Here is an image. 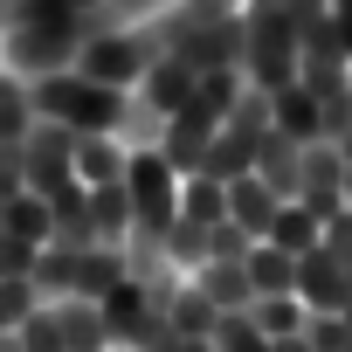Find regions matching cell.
Here are the masks:
<instances>
[{
    "instance_id": "obj_11",
    "label": "cell",
    "mask_w": 352,
    "mask_h": 352,
    "mask_svg": "<svg viewBox=\"0 0 352 352\" xmlns=\"http://www.w3.org/2000/svg\"><path fill=\"white\" fill-rule=\"evenodd\" d=\"M263 242H276L283 256H297V263H304L311 249H324V214H318V208H304V201H283Z\"/></svg>"
},
{
    "instance_id": "obj_14",
    "label": "cell",
    "mask_w": 352,
    "mask_h": 352,
    "mask_svg": "<svg viewBox=\"0 0 352 352\" xmlns=\"http://www.w3.org/2000/svg\"><path fill=\"white\" fill-rule=\"evenodd\" d=\"M124 138H76V187L97 194V187H118L124 180Z\"/></svg>"
},
{
    "instance_id": "obj_17",
    "label": "cell",
    "mask_w": 352,
    "mask_h": 352,
    "mask_svg": "<svg viewBox=\"0 0 352 352\" xmlns=\"http://www.w3.org/2000/svg\"><path fill=\"white\" fill-rule=\"evenodd\" d=\"M180 221L221 228V221H228V187L208 180V173H187V180H180Z\"/></svg>"
},
{
    "instance_id": "obj_10",
    "label": "cell",
    "mask_w": 352,
    "mask_h": 352,
    "mask_svg": "<svg viewBox=\"0 0 352 352\" xmlns=\"http://www.w3.org/2000/svg\"><path fill=\"white\" fill-rule=\"evenodd\" d=\"M56 311V331H63V352H111V324H104V304H83V297H63L49 304Z\"/></svg>"
},
{
    "instance_id": "obj_3",
    "label": "cell",
    "mask_w": 352,
    "mask_h": 352,
    "mask_svg": "<svg viewBox=\"0 0 352 352\" xmlns=\"http://www.w3.org/2000/svg\"><path fill=\"white\" fill-rule=\"evenodd\" d=\"M152 35L145 28H97L90 42H83V56H76V69L90 76V83H104V90H138L145 83V69H152Z\"/></svg>"
},
{
    "instance_id": "obj_25",
    "label": "cell",
    "mask_w": 352,
    "mask_h": 352,
    "mask_svg": "<svg viewBox=\"0 0 352 352\" xmlns=\"http://www.w3.org/2000/svg\"><path fill=\"white\" fill-rule=\"evenodd\" d=\"M0 8H21V0H0Z\"/></svg>"
},
{
    "instance_id": "obj_12",
    "label": "cell",
    "mask_w": 352,
    "mask_h": 352,
    "mask_svg": "<svg viewBox=\"0 0 352 352\" xmlns=\"http://www.w3.org/2000/svg\"><path fill=\"white\" fill-rule=\"evenodd\" d=\"M35 124H42L35 118V83H21V76L0 69V152H21Z\"/></svg>"
},
{
    "instance_id": "obj_21",
    "label": "cell",
    "mask_w": 352,
    "mask_h": 352,
    "mask_svg": "<svg viewBox=\"0 0 352 352\" xmlns=\"http://www.w3.org/2000/svg\"><path fill=\"white\" fill-rule=\"evenodd\" d=\"M14 338H21V352H63V331H56V311H49V304H35Z\"/></svg>"
},
{
    "instance_id": "obj_6",
    "label": "cell",
    "mask_w": 352,
    "mask_h": 352,
    "mask_svg": "<svg viewBox=\"0 0 352 352\" xmlns=\"http://www.w3.org/2000/svg\"><path fill=\"white\" fill-rule=\"evenodd\" d=\"M345 187H352V166L338 159V145H311L304 152V180H297V201L304 208H318L324 221L345 208Z\"/></svg>"
},
{
    "instance_id": "obj_20",
    "label": "cell",
    "mask_w": 352,
    "mask_h": 352,
    "mask_svg": "<svg viewBox=\"0 0 352 352\" xmlns=\"http://www.w3.org/2000/svg\"><path fill=\"white\" fill-rule=\"evenodd\" d=\"M35 304H42V297H35V283H21V276H0V331H21Z\"/></svg>"
},
{
    "instance_id": "obj_18",
    "label": "cell",
    "mask_w": 352,
    "mask_h": 352,
    "mask_svg": "<svg viewBox=\"0 0 352 352\" xmlns=\"http://www.w3.org/2000/svg\"><path fill=\"white\" fill-rule=\"evenodd\" d=\"M249 318H256V331H263L270 345H283V338H304V324H311L304 297H256V304H249Z\"/></svg>"
},
{
    "instance_id": "obj_4",
    "label": "cell",
    "mask_w": 352,
    "mask_h": 352,
    "mask_svg": "<svg viewBox=\"0 0 352 352\" xmlns=\"http://www.w3.org/2000/svg\"><path fill=\"white\" fill-rule=\"evenodd\" d=\"M214 131H221V118H214L201 97H194L180 118H166V138H159V152L173 159V173H180V180L208 166V145H214Z\"/></svg>"
},
{
    "instance_id": "obj_7",
    "label": "cell",
    "mask_w": 352,
    "mask_h": 352,
    "mask_svg": "<svg viewBox=\"0 0 352 352\" xmlns=\"http://www.w3.org/2000/svg\"><path fill=\"white\" fill-rule=\"evenodd\" d=\"M194 90H201V76L180 63V56H152V69H145V83L131 90L145 111H159V118H180L187 104H194Z\"/></svg>"
},
{
    "instance_id": "obj_13",
    "label": "cell",
    "mask_w": 352,
    "mask_h": 352,
    "mask_svg": "<svg viewBox=\"0 0 352 352\" xmlns=\"http://www.w3.org/2000/svg\"><path fill=\"white\" fill-rule=\"evenodd\" d=\"M242 270H249V290L256 297H297V256H283L276 242H249Z\"/></svg>"
},
{
    "instance_id": "obj_19",
    "label": "cell",
    "mask_w": 352,
    "mask_h": 352,
    "mask_svg": "<svg viewBox=\"0 0 352 352\" xmlns=\"http://www.w3.org/2000/svg\"><path fill=\"white\" fill-rule=\"evenodd\" d=\"M214 352H276V345L256 331L249 311H228V318H214Z\"/></svg>"
},
{
    "instance_id": "obj_1",
    "label": "cell",
    "mask_w": 352,
    "mask_h": 352,
    "mask_svg": "<svg viewBox=\"0 0 352 352\" xmlns=\"http://www.w3.org/2000/svg\"><path fill=\"white\" fill-rule=\"evenodd\" d=\"M124 111H131V97L90 83L83 69H63V76H42L35 83V118H49V124H63L76 138H118Z\"/></svg>"
},
{
    "instance_id": "obj_23",
    "label": "cell",
    "mask_w": 352,
    "mask_h": 352,
    "mask_svg": "<svg viewBox=\"0 0 352 352\" xmlns=\"http://www.w3.org/2000/svg\"><path fill=\"white\" fill-rule=\"evenodd\" d=\"M21 194H28V180H21V152H0V208L21 201Z\"/></svg>"
},
{
    "instance_id": "obj_2",
    "label": "cell",
    "mask_w": 352,
    "mask_h": 352,
    "mask_svg": "<svg viewBox=\"0 0 352 352\" xmlns=\"http://www.w3.org/2000/svg\"><path fill=\"white\" fill-rule=\"evenodd\" d=\"M124 201H131V235L166 242V228L180 221V173H173V159L159 145L124 159Z\"/></svg>"
},
{
    "instance_id": "obj_5",
    "label": "cell",
    "mask_w": 352,
    "mask_h": 352,
    "mask_svg": "<svg viewBox=\"0 0 352 352\" xmlns=\"http://www.w3.org/2000/svg\"><path fill=\"white\" fill-rule=\"evenodd\" d=\"M297 297H304V311H311V318H338V311L352 304V270H345L338 256L311 249V256L297 263Z\"/></svg>"
},
{
    "instance_id": "obj_22",
    "label": "cell",
    "mask_w": 352,
    "mask_h": 352,
    "mask_svg": "<svg viewBox=\"0 0 352 352\" xmlns=\"http://www.w3.org/2000/svg\"><path fill=\"white\" fill-rule=\"evenodd\" d=\"M35 256H42V249H28V242H14V235H0V276H21V283H28V276H35Z\"/></svg>"
},
{
    "instance_id": "obj_24",
    "label": "cell",
    "mask_w": 352,
    "mask_h": 352,
    "mask_svg": "<svg viewBox=\"0 0 352 352\" xmlns=\"http://www.w3.org/2000/svg\"><path fill=\"white\" fill-rule=\"evenodd\" d=\"M345 214H352V187H345Z\"/></svg>"
},
{
    "instance_id": "obj_9",
    "label": "cell",
    "mask_w": 352,
    "mask_h": 352,
    "mask_svg": "<svg viewBox=\"0 0 352 352\" xmlns=\"http://www.w3.org/2000/svg\"><path fill=\"white\" fill-rule=\"evenodd\" d=\"M276 208H283V194L263 180V173H242V180H228V221H235L249 242H263V235H270Z\"/></svg>"
},
{
    "instance_id": "obj_16",
    "label": "cell",
    "mask_w": 352,
    "mask_h": 352,
    "mask_svg": "<svg viewBox=\"0 0 352 352\" xmlns=\"http://www.w3.org/2000/svg\"><path fill=\"white\" fill-rule=\"evenodd\" d=\"M0 235H14V242H28V249H49V242H56V214H49V201H42V194L8 201V208H0Z\"/></svg>"
},
{
    "instance_id": "obj_8",
    "label": "cell",
    "mask_w": 352,
    "mask_h": 352,
    "mask_svg": "<svg viewBox=\"0 0 352 352\" xmlns=\"http://www.w3.org/2000/svg\"><path fill=\"white\" fill-rule=\"evenodd\" d=\"M270 131L290 138V145H324V104L304 83H290V90L270 97Z\"/></svg>"
},
{
    "instance_id": "obj_15",
    "label": "cell",
    "mask_w": 352,
    "mask_h": 352,
    "mask_svg": "<svg viewBox=\"0 0 352 352\" xmlns=\"http://www.w3.org/2000/svg\"><path fill=\"white\" fill-rule=\"evenodd\" d=\"M187 283H194V290H201V297H208V304H214L221 318H228V311H249V304H256V290H249V270H242V263H208V270H194Z\"/></svg>"
}]
</instances>
